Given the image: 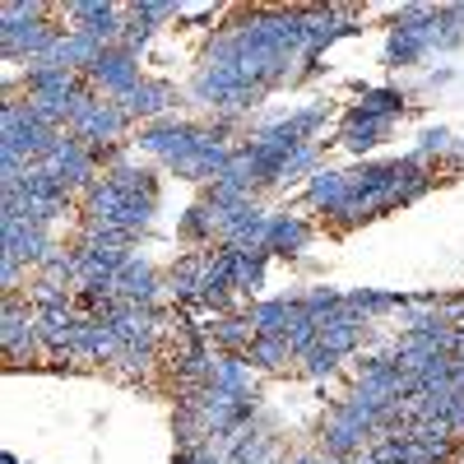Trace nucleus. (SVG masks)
Masks as SVG:
<instances>
[{
	"mask_svg": "<svg viewBox=\"0 0 464 464\" xmlns=\"http://www.w3.org/2000/svg\"><path fill=\"white\" fill-rule=\"evenodd\" d=\"M265 251H256V256H246V251H237V260H232V293L237 297H256L260 288H265Z\"/></svg>",
	"mask_w": 464,
	"mask_h": 464,
	"instance_id": "nucleus-11",
	"label": "nucleus"
},
{
	"mask_svg": "<svg viewBox=\"0 0 464 464\" xmlns=\"http://www.w3.org/2000/svg\"><path fill=\"white\" fill-rule=\"evenodd\" d=\"M367 116H376V121H395V116L404 111V93L400 89H362V102H358Z\"/></svg>",
	"mask_w": 464,
	"mask_h": 464,
	"instance_id": "nucleus-14",
	"label": "nucleus"
},
{
	"mask_svg": "<svg viewBox=\"0 0 464 464\" xmlns=\"http://www.w3.org/2000/svg\"><path fill=\"white\" fill-rule=\"evenodd\" d=\"M432 47H428V37H422V28L418 33H391V43H385V61L391 65H413V61H422Z\"/></svg>",
	"mask_w": 464,
	"mask_h": 464,
	"instance_id": "nucleus-13",
	"label": "nucleus"
},
{
	"mask_svg": "<svg viewBox=\"0 0 464 464\" xmlns=\"http://www.w3.org/2000/svg\"><path fill=\"white\" fill-rule=\"evenodd\" d=\"M455 144H459V140H450V130L437 126V130H422V135H418V149H413V153H422V159L432 163V153H437V159H450Z\"/></svg>",
	"mask_w": 464,
	"mask_h": 464,
	"instance_id": "nucleus-18",
	"label": "nucleus"
},
{
	"mask_svg": "<svg viewBox=\"0 0 464 464\" xmlns=\"http://www.w3.org/2000/svg\"><path fill=\"white\" fill-rule=\"evenodd\" d=\"M372 441H376V432L367 428V422H358L343 404H330V413H325V422H321V450H325V455L358 459V455H367Z\"/></svg>",
	"mask_w": 464,
	"mask_h": 464,
	"instance_id": "nucleus-1",
	"label": "nucleus"
},
{
	"mask_svg": "<svg viewBox=\"0 0 464 464\" xmlns=\"http://www.w3.org/2000/svg\"><path fill=\"white\" fill-rule=\"evenodd\" d=\"M135 19H144V24H163V19H177L181 10L177 5H168V0H140V5H126Z\"/></svg>",
	"mask_w": 464,
	"mask_h": 464,
	"instance_id": "nucleus-19",
	"label": "nucleus"
},
{
	"mask_svg": "<svg viewBox=\"0 0 464 464\" xmlns=\"http://www.w3.org/2000/svg\"><path fill=\"white\" fill-rule=\"evenodd\" d=\"M168 358L159 353V343H126L121 348V358L111 362L116 381H126V385H149V376L159 372Z\"/></svg>",
	"mask_w": 464,
	"mask_h": 464,
	"instance_id": "nucleus-8",
	"label": "nucleus"
},
{
	"mask_svg": "<svg viewBox=\"0 0 464 464\" xmlns=\"http://www.w3.org/2000/svg\"><path fill=\"white\" fill-rule=\"evenodd\" d=\"M84 80L102 93V98H111V102H121L144 74H140V56H130L126 47H107L102 56H98V65L84 74Z\"/></svg>",
	"mask_w": 464,
	"mask_h": 464,
	"instance_id": "nucleus-2",
	"label": "nucleus"
},
{
	"mask_svg": "<svg viewBox=\"0 0 464 464\" xmlns=\"http://www.w3.org/2000/svg\"><path fill=\"white\" fill-rule=\"evenodd\" d=\"M306 205H312L316 214L325 218H339V209L348 205V172H312V181H306Z\"/></svg>",
	"mask_w": 464,
	"mask_h": 464,
	"instance_id": "nucleus-6",
	"label": "nucleus"
},
{
	"mask_svg": "<svg viewBox=\"0 0 464 464\" xmlns=\"http://www.w3.org/2000/svg\"><path fill=\"white\" fill-rule=\"evenodd\" d=\"M385 135H391V121H376V116H367L362 107H353V111L343 116L339 144H343V149H353V153H367V149H376Z\"/></svg>",
	"mask_w": 464,
	"mask_h": 464,
	"instance_id": "nucleus-9",
	"label": "nucleus"
},
{
	"mask_svg": "<svg viewBox=\"0 0 464 464\" xmlns=\"http://www.w3.org/2000/svg\"><path fill=\"white\" fill-rule=\"evenodd\" d=\"M209 343H214V353H251V343H256V325L246 316V306L242 312H227V316H214L205 325Z\"/></svg>",
	"mask_w": 464,
	"mask_h": 464,
	"instance_id": "nucleus-5",
	"label": "nucleus"
},
{
	"mask_svg": "<svg viewBox=\"0 0 464 464\" xmlns=\"http://www.w3.org/2000/svg\"><path fill=\"white\" fill-rule=\"evenodd\" d=\"M52 14V5H43V0H5L0 5V24H43Z\"/></svg>",
	"mask_w": 464,
	"mask_h": 464,
	"instance_id": "nucleus-17",
	"label": "nucleus"
},
{
	"mask_svg": "<svg viewBox=\"0 0 464 464\" xmlns=\"http://www.w3.org/2000/svg\"><path fill=\"white\" fill-rule=\"evenodd\" d=\"M246 362H251V372H284V367H297L288 339H256L251 353H246Z\"/></svg>",
	"mask_w": 464,
	"mask_h": 464,
	"instance_id": "nucleus-12",
	"label": "nucleus"
},
{
	"mask_svg": "<svg viewBox=\"0 0 464 464\" xmlns=\"http://www.w3.org/2000/svg\"><path fill=\"white\" fill-rule=\"evenodd\" d=\"M312 246V223L297 214H275V227H269V256H302Z\"/></svg>",
	"mask_w": 464,
	"mask_h": 464,
	"instance_id": "nucleus-10",
	"label": "nucleus"
},
{
	"mask_svg": "<svg viewBox=\"0 0 464 464\" xmlns=\"http://www.w3.org/2000/svg\"><path fill=\"white\" fill-rule=\"evenodd\" d=\"M321 163V144L312 140V144H297L288 159H284V172H279V181H293V177H302V172H321L316 168Z\"/></svg>",
	"mask_w": 464,
	"mask_h": 464,
	"instance_id": "nucleus-16",
	"label": "nucleus"
},
{
	"mask_svg": "<svg viewBox=\"0 0 464 464\" xmlns=\"http://www.w3.org/2000/svg\"><path fill=\"white\" fill-rule=\"evenodd\" d=\"M159 293H163V279L153 275L144 260L130 256V265L116 275V297L121 302H135V306H159Z\"/></svg>",
	"mask_w": 464,
	"mask_h": 464,
	"instance_id": "nucleus-7",
	"label": "nucleus"
},
{
	"mask_svg": "<svg viewBox=\"0 0 464 464\" xmlns=\"http://www.w3.org/2000/svg\"><path fill=\"white\" fill-rule=\"evenodd\" d=\"M339 362H343V358L334 353V348L316 343L312 353H302V358H297V372H302L306 381H325V376H334V372H339Z\"/></svg>",
	"mask_w": 464,
	"mask_h": 464,
	"instance_id": "nucleus-15",
	"label": "nucleus"
},
{
	"mask_svg": "<svg viewBox=\"0 0 464 464\" xmlns=\"http://www.w3.org/2000/svg\"><path fill=\"white\" fill-rule=\"evenodd\" d=\"M196 140H200V126L177 121V116L149 121V126L140 130V149H144V153H153V159H163L168 168H172L177 159H186V153L196 149Z\"/></svg>",
	"mask_w": 464,
	"mask_h": 464,
	"instance_id": "nucleus-3",
	"label": "nucleus"
},
{
	"mask_svg": "<svg viewBox=\"0 0 464 464\" xmlns=\"http://www.w3.org/2000/svg\"><path fill=\"white\" fill-rule=\"evenodd\" d=\"M121 107H126V116L130 121H163V116H172V107H177V89L168 84V80H140L126 98H121Z\"/></svg>",
	"mask_w": 464,
	"mask_h": 464,
	"instance_id": "nucleus-4",
	"label": "nucleus"
},
{
	"mask_svg": "<svg viewBox=\"0 0 464 464\" xmlns=\"http://www.w3.org/2000/svg\"><path fill=\"white\" fill-rule=\"evenodd\" d=\"M0 464H19V459H14V455H5V459H0Z\"/></svg>",
	"mask_w": 464,
	"mask_h": 464,
	"instance_id": "nucleus-20",
	"label": "nucleus"
}]
</instances>
